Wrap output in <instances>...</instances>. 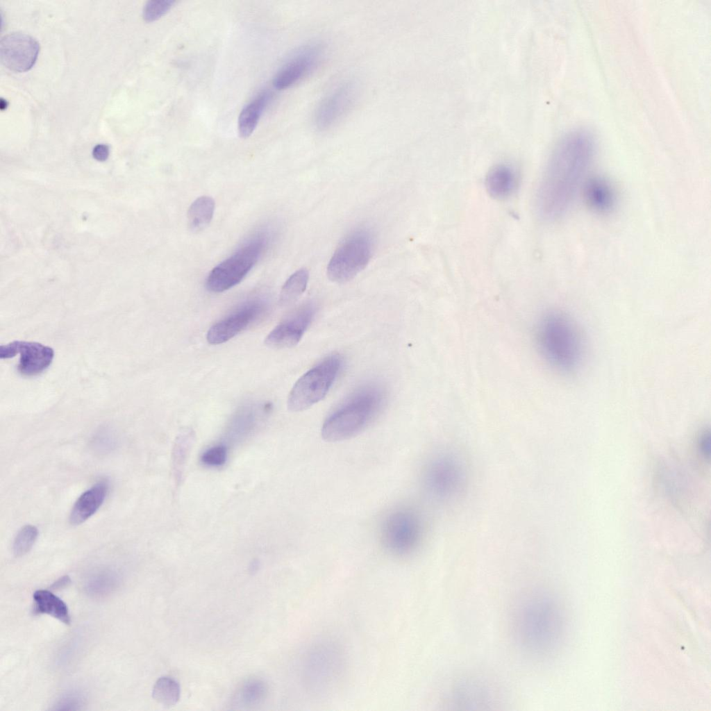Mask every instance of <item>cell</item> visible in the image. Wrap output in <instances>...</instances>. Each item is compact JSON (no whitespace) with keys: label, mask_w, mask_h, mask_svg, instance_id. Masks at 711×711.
I'll list each match as a JSON object with an SVG mask.
<instances>
[{"label":"cell","mask_w":711,"mask_h":711,"mask_svg":"<svg viewBox=\"0 0 711 711\" xmlns=\"http://www.w3.org/2000/svg\"><path fill=\"white\" fill-rule=\"evenodd\" d=\"M596 144L588 130L565 134L556 144L537 194V208L546 219H555L570 207L594 156Z\"/></svg>","instance_id":"6da1fadb"},{"label":"cell","mask_w":711,"mask_h":711,"mask_svg":"<svg viewBox=\"0 0 711 711\" xmlns=\"http://www.w3.org/2000/svg\"><path fill=\"white\" fill-rule=\"evenodd\" d=\"M537 349L543 360L562 374L575 372L583 358V342L579 329L567 314L548 311L537 321L535 331Z\"/></svg>","instance_id":"7a4b0ae2"},{"label":"cell","mask_w":711,"mask_h":711,"mask_svg":"<svg viewBox=\"0 0 711 711\" xmlns=\"http://www.w3.org/2000/svg\"><path fill=\"white\" fill-rule=\"evenodd\" d=\"M384 399L383 388L374 384L356 390L324 421L322 438L335 442L358 435L376 417Z\"/></svg>","instance_id":"3957f363"},{"label":"cell","mask_w":711,"mask_h":711,"mask_svg":"<svg viewBox=\"0 0 711 711\" xmlns=\"http://www.w3.org/2000/svg\"><path fill=\"white\" fill-rule=\"evenodd\" d=\"M558 620L551 601L544 595L531 594L516 611L515 630L519 644L532 655H542L554 644Z\"/></svg>","instance_id":"277c9868"},{"label":"cell","mask_w":711,"mask_h":711,"mask_svg":"<svg viewBox=\"0 0 711 711\" xmlns=\"http://www.w3.org/2000/svg\"><path fill=\"white\" fill-rule=\"evenodd\" d=\"M374 246V237L369 228L352 231L340 243L328 263V278L337 283L352 280L369 262Z\"/></svg>","instance_id":"5b68a950"},{"label":"cell","mask_w":711,"mask_h":711,"mask_svg":"<svg viewBox=\"0 0 711 711\" xmlns=\"http://www.w3.org/2000/svg\"><path fill=\"white\" fill-rule=\"evenodd\" d=\"M342 362L340 355L333 354L301 376L289 394L288 409L292 412L303 411L322 400L336 379Z\"/></svg>","instance_id":"8992f818"},{"label":"cell","mask_w":711,"mask_h":711,"mask_svg":"<svg viewBox=\"0 0 711 711\" xmlns=\"http://www.w3.org/2000/svg\"><path fill=\"white\" fill-rule=\"evenodd\" d=\"M265 241L262 237H258L248 242L215 267L206 278L207 290L222 292L240 283L257 262Z\"/></svg>","instance_id":"52a82bcc"},{"label":"cell","mask_w":711,"mask_h":711,"mask_svg":"<svg viewBox=\"0 0 711 711\" xmlns=\"http://www.w3.org/2000/svg\"><path fill=\"white\" fill-rule=\"evenodd\" d=\"M465 468L455 454L444 452L437 455L428 463L424 473V482L428 491L439 499L446 500L455 496L465 482Z\"/></svg>","instance_id":"ba28073f"},{"label":"cell","mask_w":711,"mask_h":711,"mask_svg":"<svg viewBox=\"0 0 711 711\" xmlns=\"http://www.w3.org/2000/svg\"><path fill=\"white\" fill-rule=\"evenodd\" d=\"M422 533L418 515L410 509L401 508L390 512L381 526V539L391 553L403 555L418 545Z\"/></svg>","instance_id":"9c48e42d"},{"label":"cell","mask_w":711,"mask_h":711,"mask_svg":"<svg viewBox=\"0 0 711 711\" xmlns=\"http://www.w3.org/2000/svg\"><path fill=\"white\" fill-rule=\"evenodd\" d=\"M358 94L356 85L346 81L332 89L319 103L314 115L316 128L325 131L334 127L350 111Z\"/></svg>","instance_id":"30bf717a"},{"label":"cell","mask_w":711,"mask_h":711,"mask_svg":"<svg viewBox=\"0 0 711 711\" xmlns=\"http://www.w3.org/2000/svg\"><path fill=\"white\" fill-rule=\"evenodd\" d=\"M19 355L17 366L24 376L32 377L44 372L54 358L53 349L41 343L15 340L0 347V358L8 359Z\"/></svg>","instance_id":"8fae6325"},{"label":"cell","mask_w":711,"mask_h":711,"mask_svg":"<svg viewBox=\"0 0 711 711\" xmlns=\"http://www.w3.org/2000/svg\"><path fill=\"white\" fill-rule=\"evenodd\" d=\"M265 309L266 303L262 299L242 303L210 328L206 335L208 342L216 345L228 341L256 321Z\"/></svg>","instance_id":"7c38bea8"},{"label":"cell","mask_w":711,"mask_h":711,"mask_svg":"<svg viewBox=\"0 0 711 711\" xmlns=\"http://www.w3.org/2000/svg\"><path fill=\"white\" fill-rule=\"evenodd\" d=\"M324 56L321 44L310 43L301 47L277 72L273 80L274 87L284 90L297 83L319 65Z\"/></svg>","instance_id":"4fadbf2b"},{"label":"cell","mask_w":711,"mask_h":711,"mask_svg":"<svg viewBox=\"0 0 711 711\" xmlns=\"http://www.w3.org/2000/svg\"><path fill=\"white\" fill-rule=\"evenodd\" d=\"M315 312L314 303L303 304L267 335L265 344L274 349L290 348L296 345L310 326Z\"/></svg>","instance_id":"5bb4252c"},{"label":"cell","mask_w":711,"mask_h":711,"mask_svg":"<svg viewBox=\"0 0 711 711\" xmlns=\"http://www.w3.org/2000/svg\"><path fill=\"white\" fill-rule=\"evenodd\" d=\"M38 42L23 33H12L0 42L1 62L15 72H25L34 65L39 53Z\"/></svg>","instance_id":"9a60e30c"},{"label":"cell","mask_w":711,"mask_h":711,"mask_svg":"<svg viewBox=\"0 0 711 711\" xmlns=\"http://www.w3.org/2000/svg\"><path fill=\"white\" fill-rule=\"evenodd\" d=\"M108 490V483L101 480L84 492L72 507L69 515L70 524L79 525L92 517L103 504Z\"/></svg>","instance_id":"2e32d148"},{"label":"cell","mask_w":711,"mask_h":711,"mask_svg":"<svg viewBox=\"0 0 711 711\" xmlns=\"http://www.w3.org/2000/svg\"><path fill=\"white\" fill-rule=\"evenodd\" d=\"M517 185L514 169L506 164L493 167L487 174L485 186L491 196L503 199L510 196Z\"/></svg>","instance_id":"e0dca14e"},{"label":"cell","mask_w":711,"mask_h":711,"mask_svg":"<svg viewBox=\"0 0 711 711\" xmlns=\"http://www.w3.org/2000/svg\"><path fill=\"white\" fill-rule=\"evenodd\" d=\"M585 197L589 206L601 213L610 211L615 203V194L610 184L599 177L587 181L585 187Z\"/></svg>","instance_id":"ac0fdd59"},{"label":"cell","mask_w":711,"mask_h":711,"mask_svg":"<svg viewBox=\"0 0 711 711\" xmlns=\"http://www.w3.org/2000/svg\"><path fill=\"white\" fill-rule=\"evenodd\" d=\"M271 99L270 92H262L242 110L238 118V132L241 137L246 138L253 133Z\"/></svg>","instance_id":"d6986e66"},{"label":"cell","mask_w":711,"mask_h":711,"mask_svg":"<svg viewBox=\"0 0 711 711\" xmlns=\"http://www.w3.org/2000/svg\"><path fill=\"white\" fill-rule=\"evenodd\" d=\"M33 613L47 614L65 624L70 623V615L66 603L51 592L39 589L33 594Z\"/></svg>","instance_id":"ffe728a7"},{"label":"cell","mask_w":711,"mask_h":711,"mask_svg":"<svg viewBox=\"0 0 711 711\" xmlns=\"http://www.w3.org/2000/svg\"><path fill=\"white\" fill-rule=\"evenodd\" d=\"M215 201L208 196L195 199L187 210V226L192 233L203 231L210 223L215 211Z\"/></svg>","instance_id":"44dd1931"},{"label":"cell","mask_w":711,"mask_h":711,"mask_svg":"<svg viewBox=\"0 0 711 711\" xmlns=\"http://www.w3.org/2000/svg\"><path fill=\"white\" fill-rule=\"evenodd\" d=\"M309 280V272L306 268H301L293 273L283 285L280 295L279 303L282 306H288L295 303L305 292Z\"/></svg>","instance_id":"7402d4cb"},{"label":"cell","mask_w":711,"mask_h":711,"mask_svg":"<svg viewBox=\"0 0 711 711\" xmlns=\"http://www.w3.org/2000/svg\"><path fill=\"white\" fill-rule=\"evenodd\" d=\"M256 423L255 410L251 407L244 408L232 419L228 428V439L234 442L242 440L253 430Z\"/></svg>","instance_id":"603a6c76"},{"label":"cell","mask_w":711,"mask_h":711,"mask_svg":"<svg viewBox=\"0 0 711 711\" xmlns=\"http://www.w3.org/2000/svg\"><path fill=\"white\" fill-rule=\"evenodd\" d=\"M181 689L176 680L170 677H161L155 683L152 696L158 703L165 707L176 704L180 699Z\"/></svg>","instance_id":"cb8c5ba5"},{"label":"cell","mask_w":711,"mask_h":711,"mask_svg":"<svg viewBox=\"0 0 711 711\" xmlns=\"http://www.w3.org/2000/svg\"><path fill=\"white\" fill-rule=\"evenodd\" d=\"M119 578L115 571L102 570L94 574L86 583V589L92 595H105L114 590L119 584Z\"/></svg>","instance_id":"d4e9b609"},{"label":"cell","mask_w":711,"mask_h":711,"mask_svg":"<svg viewBox=\"0 0 711 711\" xmlns=\"http://www.w3.org/2000/svg\"><path fill=\"white\" fill-rule=\"evenodd\" d=\"M267 692L265 683L260 680H250L242 685L237 692V700L244 706H253L264 700Z\"/></svg>","instance_id":"484cf974"},{"label":"cell","mask_w":711,"mask_h":711,"mask_svg":"<svg viewBox=\"0 0 711 711\" xmlns=\"http://www.w3.org/2000/svg\"><path fill=\"white\" fill-rule=\"evenodd\" d=\"M38 535L37 528L32 525H26L22 527L17 533L12 544L14 554L19 557L28 553Z\"/></svg>","instance_id":"4316f807"},{"label":"cell","mask_w":711,"mask_h":711,"mask_svg":"<svg viewBox=\"0 0 711 711\" xmlns=\"http://www.w3.org/2000/svg\"><path fill=\"white\" fill-rule=\"evenodd\" d=\"M174 0H150L146 2L142 16L146 22L156 21L165 15L174 6Z\"/></svg>","instance_id":"83f0119b"},{"label":"cell","mask_w":711,"mask_h":711,"mask_svg":"<svg viewBox=\"0 0 711 711\" xmlns=\"http://www.w3.org/2000/svg\"><path fill=\"white\" fill-rule=\"evenodd\" d=\"M227 448L219 444L207 449L201 456L202 463L209 467H219L226 462Z\"/></svg>","instance_id":"f1b7e54d"},{"label":"cell","mask_w":711,"mask_h":711,"mask_svg":"<svg viewBox=\"0 0 711 711\" xmlns=\"http://www.w3.org/2000/svg\"><path fill=\"white\" fill-rule=\"evenodd\" d=\"M191 440L189 437H180L176 442L174 451V469H181L185 462L187 454L191 446Z\"/></svg>","instance_id":"f546056e"},{"label":"cell","mask_w":711,"mask_h":711,"mask_svg":"<svg viewBox=\"0 0 711 711\" xmlns=\"http://www.w3.org/2000/svg\"><path fill=\"white\" fill-rule=\"evenodd\" d=\"M83 704V698L77 693H69L63 696L54 705L56 710H77Z\"/></svg>","instance_id":"4dcf8cb0"},{"label":"cell","mask_w":711,"mask_h":711,"mask_svg":"<svg viewBox=\"0 0 711 711\" xmlns=\"http://www.w3.org/2000/svg\"><path fill=\"white\" fill-rule=\"evenodd\" d=\"M93 157L99 161L106 160L109 155V147L104 144L96 145L92 151Z\"/></svg>","instance_id":"1f68e13d"},{"label":"cell","mask_w":711,"mask_h":711,"mask_svg":"<svg viewBox=\"0 0 711 711\" xmlns=\"http://www.w3.org/2000/svg\"><path fill=\"white\" fill-rule=\"evenodd\" d=\"M69 583V577L68 576H64L60 578L58 580H57V581H56L54 583H53L51 587L54 589L63 588L64 587L67 586Z\"/></svg>","instance_id":"d6a6232c"},{"label":"cell","mask_w":711,"mask_h":711,"mask_svg":"<svg viewBox=\"0 0 711 711\" xmlns=\"http://www.w3.org/2000/svg\"><path fill=\"white\" fill-rule=\"evenodd\" d=\"M709 444H710V437H709V435L707 434V433H704L702 435L701 438L700 447H701V449L703 453H704L705 455L706 453H709Z\"/></svg>","instance_id":"836d02e7"}]
</instances>
